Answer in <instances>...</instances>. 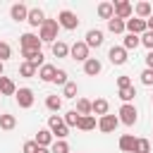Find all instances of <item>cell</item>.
I'll return each mask as SVG.
<instances>
[{
    "label": "cell",
    "mask_w": 153,
    "mask_h": 153,
    "mask_svg": "<svg viewBox=\"0 0 153 153\" xmlns=\"http://www.w3.org/2000/svg\"><path fill=\"white\" fill-rule=\"evenodd\" d=\"M57 31H60V24H57V19H45V22H43V26L38 29V38H41L43 43H55V38H57Z\"/></svg>",
    "instance_id": "6da1fadb"
},
{
    "label": "cell",
    "mask_w": 153,
    "mask_h": 153,
    "mask_svg": "<svg viewBox=\"0 0 153 153\" xmlns=\"http://www.w3.org/2000/svg\"><path fill=\"white\" fill-rule=\"evenodd\" d=\"M48 129L53 131L55 139H62V141H65V136L69 134V127L65 124V120H62L60 115H50V117H48Z\"/></svg>",
    "instance_id": "7a4b0ae2"
},
{
    "label": "cell",
    "mask_w": 153,
    "mask_h": 153,
    "mask_svg": "<svg viewBox=\"0 0 153 153\" xmlns=\"http://www.w3.org/2000/svg\"><path fill=\"white\" fill-rule=\"evenodd\" d=\"M57 24H60V29L74 31V29L79 26V19H76V14H74L72 10H62V12L57 14Z\"/></svg>",
    "instance_id": "3957f363"
},
{
    "label": "cell",
    "mask_w": 153,
    "mask_h": 153,
    "mask_svg": "<svg viewBox=\"0 0 153 153\" xmlns=\"http://www.w3.org/2000/svg\"><path fill=\"white\" fill-rule=\"evenodd\" d=\"M136 120H139L136 108H134L131 103H124V105L120 108V122H122V124H127V127H134V124H136Z\"/></svg>",
    "instance_id": "277c9868"
},
{
    "label": "cell",
    "mask_w": 153,
    "mask_h": 153,
    "mask_svg": "<svg viewBox=\"0 0 153 153\" xmlns=\"http://www.w3.org/2000/svg\"><path fill=\"white\" fill-rule=\"evenodd\" d=\"M69 55H72V60L86 62V60H88V45H86V41H76V43L69 48Z\"/></svg>",
    "instance_id": "5b68a950"
},
{
    "label": "cell",
    "mask_w": 153,
    "mask_h": 153,
    "mask_svg": "<svg viewBox=\"0 0 153 153\" xmlns=\"http://www.w3.org/2000/svg\"><path fill=\"white\" fill-rule=\"evenodd\" d=\"M115 5V17L117 19H131V12H134V7H131V2H127V0H117V2H112Z\"/></svg>",
    "instance_id": "8992f818"
},
{
    "label": "cell",
    "mask_w": 153,
    "mask_h": 153,
    "mask_svg": "<svg viewBox=\"0 0 153 153\" xmlns=\"http://www.w3.org/2000/svg\"><path fill=\"white\" fill-rule=\"evenodd\" d=\"M127 31H129V33H134V36H143V33L148 31V26H146V19H139V17H131V19H127Z\"/></svg>",
    "instance_id": "52a82bcc"
},
{
    "label": "cell",
    "mask_w": 153,
    "mask_h": 153,
    "mask_svg": "<svg viewBox=\"0 0 153 153\" xmlns=\"http://www.w3.org/2000/svg\"><path fill=\"white\" fill-rule=\"evenodd\" d=\"M14 98H17V103H19V108H24V110L33 105V91H31V88H26V86H24V88H17V93H14Z\"/></svg>",
    "instance_id": "ba28073f"
},
{
    "label": "cell",
    "mask_w": 153,
    "mask_h": 153,
    "mask_svg": "<svg viewBox=\"0 0 153 153\" xmlns=\"http://www.w3.org/2000/svg\"><path fill=\"white\" fill-rule=\"evenodd\" d=\"M117 124H120V117H115V115H103V117L98 120V129H100L103 134L115 131V129H117Z\"/></svg>",
    "instance_id": "9c48e42d"
},
{
    "label": "cell",
    "mask_w": 153,
    "mask_h": 153,
    "mask_svg": "<svg viewBox=\"0 0 153 153\" xmlns=\"http://www.w3.org/2000/svg\"><path fill=\"white\" fill-rule=\"evenodd\" d=\"M19 43H22V50H41V38L36 36V33H24L22 38H19Z\"/></svg>",
    "instance_id": "30bf717a"
},
{
    "label": "cell",
    "mask_w": 153,
    "mask_h": 153,
    "mask_svg": "<svg viewBox=\"0 0 153 153\" xmlns=\"http://www.w3.org/2000/svg\"><path fill=\"white\" fill-rule=\"evenodd\" d=\"M10 17H12L14 22H26V19H29V7L22 5V2H17V5L10 7Z\"/></svg>",
    "instance_id": "8fae6325"
},
{
    "label": "cell",
    "mask_w": 153,
    "mask_h": 153,
    "mask_svg": "<svg viewBox=\"0 0 153 153\" xmlns=\"http://www.w3.org/2000/svg\"><path fill=\"white\" fill-rule=\"evenodd\" d=\"M103 31L100 29H88L86 31V45L88 48H98V45H103Z\"/></svg>",
    "instance_id": "7c38bea8"
},
{
    "label": "cell",
    "mask_w": 153,
    "mask_h": 153,
    "mask_svg": "<svg viewBox=\"0 0 153 153\" xmlns=\"http://www.w3.org/2000/svg\"><path fill=\"white\" fill-rule=\"evenodd\" d=\"M108 57H110L112 65H124V62H127V50H124L122 45H112L110 53H108Z\"/></svg>",
    "instance_id": "4fadbf2b"
},
{
    "label": "cell",
    "mask_w": 153,
    "mask_h": 153,
    "mask_svg": "<svg viewBox=\"0 0 153 153\" xmlns=\"http://www.w3.org/2000/svg\"><path fill=\"white\" fill-rule=\"evenodd\" d=\"M26 22H29L31 26H38V29H41V26H43V22H45L43 10H41V7H31V10H29V19H26Z\"/></svg>",
    "instance_id": "5bb4252c"
},
{
    "label": "cell",
    "mask_w": 153,
    "mask_h": 153,
    "mask_svg": "<svg viewBox=\"0 0 153 153\" xmlns=\"http://www.w3.org/2000/svg\"><path fill=\"white\" fill-rule=\"evenodd\" d=\"M100 69H103V65H100V60H98V57H88V60L84 62V72H86L88 76L100 74Z\"/></svg>",
    "instance_id": "9a60e30c"
},
{
    "label": "cell",
    "mask_w": 153,
    "mask_h": 153,
    "mask_svg": "<svg viewBox=\"0 0 153 153\" xmlns=\"http://www.w3.org/2000/svg\"><path fill=\"white\" fill-rule=\"evenodd\" d=\"M55 74H57V67H53V65H43V67L38 69V79L45 81V84L55 81Z\"/></svg>",
    "instance_id": "2e32d148"
},
{
    "label": "cell",
    "mask_w": 153,
    "mask_h": 153,
    "mask_svg": "<svg viewBox=\"0 0 153 153\" xmlns=\"http://www.w3.org/2000/svg\"><path fill=\"white\" fill-rule=\"evenodd\" d=\"M41 148H48V146H53V131L50 129H38V134H36V139H33Z\"/></svg>",
    "instance_id": "e0dca14e"
},
{
    "label": "cell",
    "mask_w": 153,
    "mask_h": 153,
    "mask_svg": "<svg viewBox=\"0 0 153 153\" xmlns=\"http://www.w3.org/2000/svg\"><path fill=\"white\" fill-rule=\"evenodd\" d=\"M17 93V86L10 76H0V96H14Z\"/></svg>",
    "instance_id": "ac0fdd59"
},
{
    "label": "cell",
    "mask_w": 153,
    "mask_h": 153,
    "mask_svg": "<svg viewBox=\"0 0 153 153\" xmlns=\"http://www.w3.org/2000/svg\"><path fill=\"white\" fill-rule=\"evenodd\" d=\"M98 17L105 19V22H110V19L115 17V5H112V2H100V5H98Z\"/></svg>",
    "instance_id": "d6986e66"
},
{
    "label": "cell",
    "mask_w": 153,
    "mask_h": 153,
    "mask_svg": "<svg viewBox=\"0 0 153 153\" xmlns=\"http://www.w3.org/2000/svg\"><path fill=\"white\" fill-rule=\"evenodd\" d=\"M91 108H93V115H108V110H110V103L105 100V98H96V100H91Z\"/></svg>",
    "instance_id": "ffe728a7"
},
{
    "label": "cell",
    "mask_w": 153,
    "mask_h": 153,
    "mask_svg": "<svg viewBox=\"0 0 153 153\" xmlns=\"http://www.w3.org/2000/svg\"><path fill=\"white\" fill-rule=\"evenodd\" d=\"M134 146H136V139H134L131 134H122V136H120V148H122L124 153H134Z\"/></svg>",
    "instance_id": "44dd1931"
},
{
    "label": "cell",
    "mask_w": 153,
    "mask_h": 153,
    "mask_svg": "<svg viewBox=\"0 0 153 153\" xmlns=\"http://www.w3.org/2000/svg\"><path fill=\"white\" fill-rule=\"evenodd\" d=\"M134 12H136L139 19H148V17L153 14V7H151V2H139V5L134 7Z\"/></svg>",
    "instance_id": "7402d4cb"
},
{
    "label": "cell",
    "mask_w": 153,
    "mask_h": 153,
    "mask_svg": "<svg viewBox=\"0 0 153 153\" xmlns=\"http://www.w3.org/2000/svg\"><path fill=\"white\" fill-rule=\"evenodd\" d=\"M139 45H141V36H134V33H127L124 36V43H122L124 50H136Z\"/></svg>",
    "instance_id": "603a6c76"
},
{
    "label": "cell",
    "mask_w": 153,
    "mask_h": 153,
    "mask_svg": "<svg viewBox=\"0 0 153 153\" xmlns=\"http://www.w3.org/2000/svg\"><path fill=\"white\" fill-rule=\"evenodd\" d=\"M127 29V22L124 19H117V17H112L110 22H108V31H112V33H122Z\"/></svg>",
    "instance_id": "cb8c5ba5"
},
{
    "label": "cell",
    "mask_w": 153,
    "mask_h": 153,
    "mask_svg": "<svg viewBox=\"0 0 153 153\" xmlns=\"http://www.w3.org/2000/svg\"><path fill=\"white\" fill-rule=\"evenodd\" d=\"M53 55H55V57H67V55H69V45H67L65 41H55V43H53Z\"/></svg>",
    "instance_id": "d4e9b609"
},
{
    "label": "cell",
    "mask_w": 153,
    "mask_h": 153,
    "mask_svg": "<svg viewBox=\"0 0 153 153\" xmlns=\"http://www.w3.org/2000/svg\"><path fill=\"white\" fill-rule=\"evenodd\" d=\"M19 74H22V76H26V79H31V76H36V74H38V67H36V65H31V62H22V65H19Z\"/></svg>",
    "instance_id": "484cf974"
},
{
    "label": "cell",
    "mask_w": 153,
    "mask_h": 153,
    "mask_svg": "<svg viewBox=\"0 0 153 153\" xmlns=\"http://www.w3.org/2000/svg\"><path fill=\"white\" fill-rule=\"evenodd\" d=\"M76 129H81V131L96 129V117H93V115H84V117L79 120V127H76Z\"/></svg>",
    "instance_id": "4316f807"
},
{
    "label": "cell",
    "mask_w": 153,
    "mask_h": 153,
    "mask_svg": "<svg viewBox=\"0 0 153 153\" xmlns=\"http://www.w3.org/2000/svg\"><path fill=\"white\" fill-rule=\"evenodd\" d=\"M14 127H17V117H14V115H0V129L12 131Z\"/></svg>",
    "instance_id": "83f0119b"
},
{
    "label": "cell",
    "mask_w": 153,
    "mask_h": 153,
    "mask_svg": "<svg viewBox=\"0 0 153 153\" xmlns=\"http://www.w3.org/2000/svg\"><path fill=\"white\" fill-rule=\"evenodd\" d=\"M74 110H76V112H79L81 117H84V115H91V112H93V108H91V100H86V98H79V100H76V108H74Z\"/></svg>",
    "instance_id": "f1b7e54d"
},
{
    "label": "cell",
    "mask_w": 153,
    "mask_h": 153,
    "mask_svg": "<svg viewBox=\"0 0 153 153\" xmlns=\"http://www.w3.org/2000/svg\"><path fill=\"white\" fill-rule=\"evenodd\" d=\"M45 108L53 110V112H57V110L62 108V98H60V96H48V98H45Z\"/></svg>",
    "instance_id": "f546056e"
},
{
    "label": "cell",
    "mask_w": 153,
    "mask_h": 153,
    "mask_svg": "<svg viewBox=\"0 0 153 153\" xmlns=\"http://www.w3.org/2000/svg\"><path fill=\"white\" fill-rule=\"evenodd\" d=\"M62 120H65V124H67V127H79V120H81V115H79L76 110H69V112H67Z\"/></svg>",
    "instance_id": "4dcf8cb0"
},
{
    "label": "cell",
    "mask_w": 153,
    "mask_h": 153,
    "mask_svg": "<svg viewBox=\"0 0 153 153\" xmlns=\"http://www.w3.org/2000/svg\"><path fill=\"white\" fill-rule=\"evenodd\" d=\"M50 153H69V143L62 141V139H55L53 146H50Z\"/></svg>",
    "instance_id": "1f68e13d"
},
{
    "label": "cell",
    "mask_w": 153,
    "mask_h": 153,
    "mask_svg": "<svg viewBox=\"0 0 153 153\" xmlns=\"http://www.w3.org/2000/svg\"><path fill=\"white\" fill-rule=\"evenodd\" d=\"M134 96H136V88H134V86H127V88H120V98H122L124 103H131V100H134Z\"/></svg>",
    "instance_id": "d6a6232c"
},
{
    "label": "cell",
    "mask_w": 153,
    "mask_h": 153,
    "mask_svg": "<svg viewBox=\"0 0 153 153\" xmlns=\"http://www.w3.org/2000/svg\"><path fill=\"white\" fill-rule=\"evenodd\" d=\"M134 153H151V141L148 139H136Z\"/></svg>",
    "instance_id": "836d02e7"
},
{
    "label": "cell",
    "mask_w": 153,
    "mask_h": 153,
    "mask_svg": "<svg viewBox=\"0 0 153 153\" xmlns=\"http://www.w3.org/2000/svg\"><path fill=\"white\" fill-rule=\"evenodd\" d=\"M62 96H65V98H76V84H74V81H67V84L62 86Z\"/></svg>",
    "instance_id": "e575fe53"
},
{
    "label": "cell",
    "mask_w": 153,
    "mask_h": 153,
    "mask_svg": "<svg viewBox=\"0 0 153 153\" xmlns=\"http://www.w3.org/2000/svg\"><path fill=\"white\" fill-rule=\"evenodd\" d=\"M10 57H12V48H10V43L0 41V62H5V60H10Z\"/></svg>",
    "instance_id": "d590c367"
},
{
    "label": "cell",
    "mask_w": 153,
    "mask_h": 153,
    "mask_svg": "<svg viewBox=\"0 0 153 153\" xmlns=\"http://www.w3.org/2000/svg\"><path fill=\"white\" fill-rule=\"evenodd\" d=\"M141 84H143V86H153V69L146 67V69L141 72Z\"/></svg>",
    "instance_id": "8d00e7d4"
},
{
    "label": "cell",
    "mask_w": 153,
    "mask_h": 153,
    "mask_svg": "<svg viewBox=\"0 0 153 153\" xmlns=\"http://www.w3.org/2000/svg\"><path fill=\"white\" fill-rule=\"evenodd\" d=\"M141 45H146L148 50H153V31H146L141 36Z\"/></svg>",
    "instance_id": "74e56055"
},
{
    "label": "cell",
    "mask_w": 153,
    "mask_h": 153,
    "mask_svg": "<svg viewBox=\"0 0 153 153\" xmlns=\"http://www.w3.org/2000/svg\"><path fill=\"white\" fill-rule=\"evenodd\" d=\"M53 84H60V86H65L67 84V72L65 69H57V74H55V81Z\"/></svg>",
    "instance_id": "f35d334b"
},
{
    "label": "cell",
    "mask_w": 153,
    "mask_h": 153,
    "mask_svg": "<svg viewBox=\"0 0 153 153\" xmlns=\"http://www.w3.org/2000/svg\"><path fill=\"white\" fill-rule=\"evenodd\" d=\"M38 148H41V146H38L36 141H26L22 151H24V153H38Z\"/></svg>",
    "instance_id": "ab89813d"
},
{
    "label": "cell",
    "mask_w": 153,
    "mask_h": 153,
    "mask_svg": "<svg viewBox=\"0 0 153 153\" xmlns=\"http://www.w3.org/2000/svg\"><path fill=\"white\" fill-rule=\"evenodd\" d=\"M117 86L120 88H127V86H131V79L129 76H117Z\"/></svg>",
    "instance_id": "60d3db41"
},
{
    "label": "cell",
    "mask_w": 153,
    "mask_h": 153,
    "mask_svg": "<svg viewBox=\"0 0 153 153\" xmlns=\"http://www.w3.org/2000/svg\"><path fill=\"white\" fill-rule=\"evenodd\" d=\"M146 67L153 69V50H148V55H146Z\"/></svg>",
    "instance_id": "b9f144b4"
},
{
    "label": "cell",
    "mask_w": 153,
    "mask_h": 153,
    "mask_svg": "<svg viewBox=\"0 0 153 153\" xmlns=\"http://www.w3.org/2000/svg\"><path fill=\"white\" fill-rule=\"evenodd\" d=\"M146 26H148V31H153V14L146 19Z\"/></svg>",
    "instance_id": "7bdbcfd3"
},
{
    "label": "cell",
    "mask_w": 153,
    "mask_h": 153,
    "mask_svg": "<svg viewBox=\"0 0 153 153\" xmlns=\"http://www.w3.org/2000/svg\"><path fill=\"white\" fill-rule=\"evenodd\" d=\"M38 153H50V148H38Z\"/></svg>",
    "instance_id": "ee69618b"
},
{
    "label": "cell",
    "mask_w": 153,
    "mask_h": 153,
    "mask_svg": "<svg viewBox=\"0 0 153 153\" xmlns=\"http://www.w3.org/2000/svg\"><path fill=\"white\" fill-rule=\"evenodd\" d=\"M2 69H5V65H2V62H0V76H2Z\"/></svg>",
    "instance_id": "f6af8a7d"
},
{
    "label": "cell",
    "mask_w": 153,
    "mask_h": 153,
    "mask_svg": "<svg viewBox=\"0 0 153 153\" xmlns=\"http://www.w3.org/2000/svg\"><path fill=\"white\" fill-rule=\"evenodd\" d=\"M151 7H153V5H151Z\"/></svg>",
    "instance_id": "bcb514c9"
},
{
    "label": "cell",
    "mask_w": 153,
    "mask_h": 153,
    "mask_svg": "<svg viewBox=\"0 0 153 153\" xmlns=\"http://www.w3.org/2000/svg\"><path fill=\"white\" fill-rule=\"evenodd\" d=\"M151 98H153V96H151Z\"/></svg>",
    "instance_id": "7dc6e473"
}]
</instances>
